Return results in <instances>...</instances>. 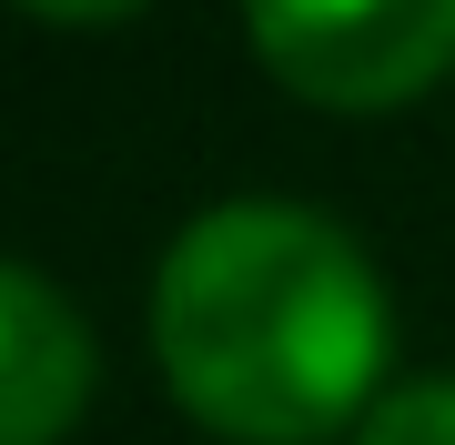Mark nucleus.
Listing matches in <instances>:
<instances>
[{
  "label": "nucleus",
  "instance_id": "3",
  "mask_svg": "<svg viewBox=\"0 0 455 445\" xmlns=\"http://www.w3.org/2000/svg\"><path fill=\"white\" fill-rule=\"evenodd\" d=\"M92 405V334L61 304V283L11 264L0 274V445H61Z\"/></svg>",
  "mask_w": 455,
  "mask_h": 445
},
{
  "label": "nucleus",
  "instance_id": "4",
  "mask_svg": "<svg viewBox=\"0 0 455 445\" xmlns=\"http://www.w3.org/2000/svg\"><path fill=\"white\" fill-rule=\"evenodd\" d=\"M364 445H455V375H405L395 395H374Z\"/></svg>",
  "mask_w": 455,
  "mask_h": 445
},
{
  "label": "nucleus",
  "instance_id": "5",
  "mask_svg": "<svg viewBox=\"0 0 455 445\" xmlns=\"http://www.w3.org/2000/svg\"><path fill=\"white\" fill-rule=\"evenodd\" d=\"M41 20H132L142 0H31Z\"/></svg>",
  "mask_w": 455,
  "mask_h": 445
},
{
  "label": "nucleus",
  "instance_id": "1",
  "mask_svg": "<svg viewBox=\"0 0 455 445\" xmlns=\"http://www.w3.org/2000/svg\"><path fill=\"white\" fill-rule=\"evenodd\" d=\"M152 354L182 415L233 445H324L374 405L385 294L304 203H212L152 274Z\"/></svg>",
  "mask_w": 455,
  "mask_h": 445
},
{
  "label": "nucleus",
  "instance_id": "2",
  "mask_svg": "<svg viewBox=\"0 0 455 445\" xmlns=\"http://www.w3.org/2000/svg\"><path fill=\"white\" fill-rule=\"evenodd\" d=\"M263 71L324 112H395L455 71V0H243Z\"/></svg>",
  "mask_w": 455,
  "mask_h": 445
}]
</instances>
